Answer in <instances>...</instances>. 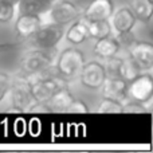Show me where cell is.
Returning <instances> with one entry per match:
<instances>
[{
	"label": "cell",
	"instance_id": "1",
	"mask_svg": "<svg viewBox=\"0 0 153 153\" xmlns=\"http://www.w3.org/2000/svg\"><path fill=\"white\" fill-rule=\"evenodd\" d=\"M83 63H85L83 54L78 48L71 47L62 51L58 61H56L55 67L61 75L66 76V78H73V76L78 75L81 73Z\"/></svg>",
	"mask_w": 153,
	"mask_h": 153
},
{
	"label": "cell",
	"instance_id": "2",
	"mask_svg": "<svg viewBox=\"0 0 153 153\" xmlns=\"http://www.w3.org/2000/svg\"><path fill=\"white\" fill-rule=\"evenodd\" d=\"M48 50H31L27 51L20 58V69L26 74H39L51 66V56Z\"/></svg>",
	"mask_w": 153,
	"mask_h": 153
},
{
	"label": "cell",
	"instance_id": "3",
	"mask_svg": "<svg viewBox=\"0 0 153 153\" xmlns=\"http://www.w3.org/2000/svg\"><path fill=\"white\" fill-rule=\"evenodd\" d=\"M63 36V30L62 26L54 23H47L42 24L39 30L35 32L31 38L32 45H35L36 48L40 50H51L59 43V40Z\"/></svg>",
	"mask_w": 153,
	"mask_h": 153
},
{
	"label": "cell",
	"instance_id": "4",
	"mask_svg": "<svg viewBox=\"0 0 153 153\" xmlns=\"http://www.w3.org/2000/svg\"><path fill=\"white\" fill-rule=\"evenodd\" d=\"M48 8H50L48 10V19H50L48 23L65 26V24L73 23L75 19L79 18V8L69 0L55 1Z\"/></svg>",
	"mask_w": 153,
	"mask_h": 153
},
{
	"label": "cell",
	"instance_id": "5",
	"mask_svg": "<svg viewBox=\"0 0 153 153\" xmlns=\"http://www.w3.org/2000/svg\"><path fill=\"white\" fill-rule=\"evenodd\" d=\"M126 93L132 100L137 102L145 103L151 101L153 94V79L149 74H138L130 81L129 87H126Z\"/></svg>",
	"mask_w": 153,
	"mask_h": 153
},
{
	"label": "cell",
	"instance_id": "6",
	"mask_svg": "<svg viewBox=\"0 0 153 153\" xmlns=\"http://www.w3.org/2000/svg\"><path fill=\"white\" fill-rule=\"evenodd\" d=\"M30 91L34 98V102H47L50 97L62 87L55 78H39L36 81L28 82Z\"/></svg>",
	"mask_w": 153,
	"mask_h": 153
},
{
	"label": "cell",
	"instance_id": "7",
	"mask_svg": "<svg viewBox=\"0 0 153 153\" xmlns=\"http://www.w3.org/2000/svg\"><path fill=\"white\" fill-rule=\"evenodd\" d=\"M10 97H11V105L20 111L30 110V108L34 103V98L30 91L28 82H15L10 86Z\"/></svg>",
	"mask_w": 153,
	"mask_h": 153
},
{
	"label": "cell",
	"instance_id": "8",
	"mask_svg": "<svg viewBox=\"0 0 153 153\" xmlns=\"http://www.w3.org/2000/svg\"><path fill=\"white\" fill-rule=\"evenodd\" d=\"M79 76L83 86L90 89H100L108 75L102 65H100L98 62H89V63H83Z\"/></svg>",
	"mask_w": 153,
	"mask_h": 153
},
{
	"label": "cell",
	"instance_id": "9",
	"mask_svg": "<svg viewBox=\"0 0 153 153\" xmlns=\"http://www.w3.org/2000/svg\"><path fill=\"white\" fill-rule=\"evenodd\" d=\"M109 23L111 27V32L120 36L122 34H128L132 31L136 24V16L130 11V8H118V10L110 15Z\"/></svg>",
	"mask_w": 153,
	"mask_h": 153
},
{
	"label": "cell",
	"instance_id": "10",
	"mask_svg": "<svg viewBox=\"0 0 153 153\" xmlns=\"http://www.w3.org/2000/svg\"><path fill=\"white\" fill-rule=\"evenodd\" d=\"M43 22L42 15L38 12H28V13H20L15 23L16 34L20 38H30L42 27Z\"/></svg>",
	"mask_w": 153,
	"mask_h": 153
},
{
	"label": "cell",
	"instance_id": "11",
	"mask_svg": "<svg viewBox=\"0 0 153 153\" xmlns=\"http://www.w3.org/2000/svg\"><path fill=\"white\" fill-rule=\"evenodd\" d=\"M130 58L143 70H149L153 66V47L151 43L136 42L130 45Z\"/></svg>",
	"mask_w": 153,
	"mask_h": 153
},
{
	"label": "cell",
	"instance_id": "12",
	"mask_svg": "<svg viewBox=\"0 0 153 153\" xmlns=\"http://www.w3.org/2000/svg\"><path fill=\"white\" fill-rule=\"evenodd\" d=\"M113 13V4L110 0H93L85 10L83 18L86 20H109Z\"/></svg>",
	"mask_w": 153,
	"mask_h": 153
},
{
	"label": "cell",
	"instance_id": "13",
	"mask_svg": "<svg viewBox=\"0 0 153 153\" xmlns=\"http://www.w3.org/2000/svg\"><path fill=\"white\" fill-rule=\"evenodd\" d=\"M101 91L105 98H113V100H121L125 97L126 93V82L121 76H106L103 83L101 85Z\"/></svg>",
	"mask_w": 153,
	"mask_h": 153
},
{
	"label": "cell",
	"instance_id": "14",
	"mask_svg": "<svg viewBox=\"0 0 153 153\" xmlns=\"http://www.w3.org/2000/svg\"><path fill=\"white\" fill-rule=\"evenodd\" d=\"M89 20L85 18H81L79 20H74V23L70 26V28L66 32V39L73 45H79V43L85 42L89 38Z\"/></svg>",
	"mask_w": 153,
	"mask_h": 153
},
{
	"label": "cell",
	"instance_id": "15",
	"mask_svg": "<svg viewBox=\"0 0 153 153\" xmlns=\"http://www.w3.org/2000/svg\"><path fill=\"white\" fill-rule=\"evenodd\" d=\"M73 100L74 98L69 93V90H66L65 87H61L51 95L50 100L46 103L50 108V111H67V108L73 102Z\"/></svg>",
	"mask_w": 153,
	"mask_h": 153
},
{
	"label": "cell",
	"instance_id": "16",
	"mask_svg": "<svg viewBox=\"0 0 153 153\" xmlns=\"http://www.w3.org/2000/svg\"><path fill=\"white\" fill-rule=\"evenodd\" d=\"M120 50V42L116 38H111L110 35L102 39H98L94 46V53L95 55L101 56V58H111L116 56V54Z\"/></svg>",
	"mask_w": 153,
	"mask_h": 153
},
{
	"label": "cell",
	"instance_id": "17",
	"mask_svg": "<svg viewBox=\"0 0 153 153\" xmlns=\"http://www.w3.org/2000/svg\"><path fill=\"white\" fill-rule=\"evenodd\" d=\"M129 5H130V11L140 20L148 22L152 18V12H153L152 0H129Z\"/></svg>",
	"mask_w": 153,
	"mask_h": 153
},
{
	"label": "cell",
	"instance_id": "18",
	"mask_svg": "<svg viewBox=\"0 0 153 153\" xmlns=\"http://www.w3.org/2000/svg\"><path fill=\"white\" fill-rule=\"evenodd\" d=\"M89 36L94 38V39H102L111 34V27L109 20H91L89 22Z\"/></svg>",
	"mask_w": 153,
	"mask_h": 153
},
{
	"label": "cell",
	"instance_id": "19",
	"mask_svg": "<svg viewBox=\"0 0 153 153\" xmlns=\"http://www.w3.org/2000/svg\"><path fill=\"white\" fill-rule=\"evenodd\" d=\"M143 73V69L133 61L132 58L121 59V66H120V76L122 79H128L132 81L133 78H136L138 74Z\"/></svg>",
	"mask_w": 153,
	"mask_h": 153
},
{
	"label": "cell",
	"instance_id": "20",
	"mask_svg": "<svg viewBox=\"0 0 153 153\" xmlns=\"http://www.w3.org/2000/svg\"><path fill=\"white\" fill-rule=\"evenodd\" d=\"M98 113H106V114H114V113H122V103L118 100L113 98H105L100 103L97 109Z\"/></svg>",
	"mask_w": 153,
	"mask_h": 153
},
{
	"label": "cell",
	"instance_id": "21",
	"mask_svg": "<svg viewBox=\"0 0 153 153\" xmlns=\"http://www.w3.org/2000/svg\"><path fill=\"white\" fill-rule=\"evenodd\" d=\"M16 12V5L11 4V3L5 1V0H0V23H8L13 19Z\"/></svg>",
	"mask_w": 153,
	"mask_h": 153
},
{
	"label": "cell",
	"instance_id": "22",
	"mask_svg": "<svg viewBox=\"0 0 153 153\" xmlns=\"http://www.w3.org/2000/svg\"><path fill=\"white\" fill-rule=\"evenodd\" d=\"M20 13H28V12H39L42 10V4L39 0H19L18 4Z\"/></svg>",
	"mask_w": 153,
	"mask_h": 153
},
{
	"label": "cell",
	"instance_id": "23",
	"mask_svg": "<svg viewBox=\"0 0 153 153\" xmlns=\"http://www.w3.org/2000/svg\"><path fill=\"white\" fill-rule=\"evenodd\" d=\"M109 62L108 65H106V75L109 76H120V66H121V59L118 58H114V56H111V58H108Z\"/></svg>",
	"mask_w": 153,
	"mask_h": 153
},
{
	"label": "cell",
	"instance_id": "24",
	"mask_svg": "<svg viewBox=\"0 0 153 153\" xmlns=\"http://www.w3.org/2000/svg\"><path fill=\"white\" fill-rule=\"evenodd\" d=\"M146 109L144 105H141V102H130V103H126V105H122V113H144Z\"/></svg>",
	"mask_w": 153,
	"mask_h": 153
},
{
	"label": "cell",
	"instance_id": "25",
	"mask_svg": "<svg viewBox=\"0 0 153 153\" xmlns=\"http://www.w3.org/2000/svg\"><path fill=\"white\" fill-rule=\"evenodd\" d=\"M69 113H87V106L85 105L82 101H75L73 100V102L70 103V106L67 108Z\"/></svg>",
	"mask_w": 153,
	"mask_h": 153
},
{
	"label": "cell",
	"instance_id": "26",
	"mask_svg": "<svg viewBox=\"0 0 153 153\" xmlns=\"http://www.w3.org/2000/svg\"><path fill=\"white\" fill-rule=\"evenodd\" d=\"M10 78L4 74H0V101L3 100L5 94H7L8 89H10Z\"/></svg>",
	"mask_w": 153,
	"mask_h": 153
},
{
	"label": "cell",
	"instance_id": "27",
	"mask_svg": "<svg viewBox=\"0 0 153 153\" xmlns=\"http://www.w3.org/2000/svg\"><path fill=\"white\" fill-rule=\"evenodd\" d=\"M40 4H42L43 8H48L50 5H53L55 1H58V0H39Z\"/></svg>",
	"mask_w": 153,
	"mask_h": 153
},
{
	"label": "cell",
	"instance_id": "28",
	"mask_svg": "<svg viewBox=\"0 0 153 153\" xmlns=\"http://www.w3.org/2000/svg\"><path fill=\"white\" fill-rule=\"evenodd\" d=\"M5 1H8V3H11V4L16 5V4H18V1H19V0H5Z\"/></svg>",
	"mask_w": 153,
	"mask_h": 153
}]
</instances>
